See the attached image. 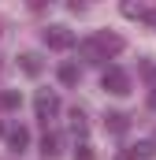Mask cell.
<instances>
[{
    "label": "cell",
    "mask_w": 156,
    "mask_h": 160,
    "mask_svg": "<svg viewBox=\"0 0 156 160\" xmlns=\"http://www.w3.org/2000/svg\"><path fill=\"white\" fill-rule=\"evenodd\" d=\"M119 52H123V38L119 34H108V30H100V34H93L89 41H82V56L93 60V63H100L108 56H119Z\"/></svg>",
    "instance_id": "1"
},
{
    "label": "cell",
    "mask_w": 156,
    "mask_h": 160,
    "mask_svg": "<svg viewBox=\"0 0 156 160\" xmlns=\"http://www.w3.org/2000/svg\"><path fill=\"white\" fill-rule=\"evenodd\" d=\"M34 112H37V119L48 127V119H56V112H60V97L48 93V89H41L37 97H34Z\"/></svg>",
    "instance_id": "2"
},
{
    "label": "cell",
    "mask_w": 156,
    "mask_h": 160,
    "mask_svg": "<svg viewBox=\"0 0 156 160\" xmlns=\"http://www.w3.org/2000/svg\"><path fill=\"white\" fill-rule=\"evenodd\" d=\"M100 86H104L108 93H115V97H126V93H130V75L119 71V67H108L104 78H100Z\"/></svg>",
    "instance_id": "3"
},
{
    "label": "cell",
    "mask_w": 156,
    "mask_h": 160,
    "mask_svg": "<svg viewBox=\"0 0 156 160\" xmlns=\"http://www.w3.org/2000/svg\"><path fill=\"white\" fill-rule=\"evenodd\" d=\"M41 38H45L48 48H71V45H75V34H71L67 26H48Z\"/></svg>",
    "instance_id": "4"
},
{
    "label": "cell",
    "mask_w": 156,
    "mask_h": 160,
    "mask_svg": "<svg viewBox=\"0 0 156 160\" xmlns=\"http://www.w3.org/2000/svg\"><path fill=\"white\" fill-rule=\"evenodd\" d=\"M4 142H7V149L22 153V149L30 145V130H26V127H19V123H11V127H4Z\"/></svg>",
    "instance_id": "5"
},
{
    "label": "cell",
    "mask_w": 156,
    "mask_h": 160,
    "mask_svg": "<svg viewBox=\"0 0 156 160\" xmlns=\"http://www.w3.org/2000/svg\"><path fill=\"white\" fill-rule=\"evenodd\" d=\"M156 149L153 142H138V145H126V153H123V160H153Z\"/></svg>",
    "instance_id": "6"
},
{
    "label": "cell",
    "mask_w": 156,
    "mask_h": 160,
    "mask_svg": "<svg viewBox=\"0 0 156 160\" xmlns=\"http://www.w3.org/2000/svg\"><path fill=\"white\" fill-rule=\"evenodd\" d=\"M19 67H22L26 75H41V56L37 52H22V56H19Z\"/></svg>",
    "instance_id": "7"
},
{
    "label": "cell",
    "mask_w": 156,
    "mask_h": 160,
    "mask_svg": "<svg viewBox=\"0 0 156 160\" xmlns=\"http://www.w3.org/2000/svg\"><path fill=\"white\" fill-rule=\"evenodd\" d=\"M104 127H108L112 134H123V130H126V116H123V112H108V116H104Z\"/></svg>",
    "instance_id": "8"
},
{
    "label": "cell",
    "mask_w": 156,
    "mask_h": 160,
    "mask_svg": "<svg viewBox=\"0 0 156 160\" xmlns=\"http://www.w3.org/2000/svg\"><path fill=\"white\" fill-rule=\"evenodd\" d=\"M41 153H45V157H56V153H60V138H56V134H45V138H41Z\"/></svg>",
    "instance_id": "9"
},
{
    "label": "cell",
    "mask_w": 156,
    "mask_h": 160,
    "mask_svg": "<svg viewBox=\"0 0 156 160\" xmlns=\"http://www.w3.org/2000/svg\"><path fill=\"white\" fill-rule=\"evenodd\" d=\"M60 82H63V86H75L78 82V67L75 63H63V67H60Z\"/></svg>",
    "instance_id": "10"
},
{
    "label": "cell",
    "mask_w": 156,
    "mask_h": 160,
    "mask_svg": "<svg viewBox=\"0 0 156 160\" xmlns=\"http://www.w3.org/2000/svg\"><path fill=\"white\" fill-rule=\"evenodd\" d=\"M123 15H130V19H149L153 11H145L141 4H123Z\"/></svg>",
    "instance_id": "11"
},
{
    "label": "cell",
    "mask_w": 156,
    "mask_h": 160,
    "mask_svg": "<svg viewBox=\"0 0 156 160\" xmlns=\"http://www.w3.org/2000/svg\"><path fill=\"white\" fill-rule=\"evenodd\" d=\"M75 160H97L93 145H89V142H78V149H75Z\"/></svg>",
    "instance_id": "12"
},
{
    "label": "cell",
    "mask_w": 156,
    "mask_h": 160,
    "mask_svg": "<svg viewBox=\"0 0 156 160\" xmlns=\"http://www.w3.org/2000/svg\"><path fill=\"white\" fill-rule=\"evenodd\" d=\"M71 130H75V134H85V116H82V112H71Z\"/></svg>",
    "instance_id": "13"
},
{
    "label": "cell",
    "mask_w": 156,
    "mask_h": 160,
    "mask_svg": "<svg viewBox=\"0 0 156 160\" xmlns=\"http://www.w3.org/2000/svg\"><path fill=\"white\" fill-rule=\"evenodd\" d=\"M0 104H4V108H15V104H19V93H4Z\"/></svg>",
    "instance_id": "14"
},
{
    "label": "cell",
    "mask_w": 156,
    "mask_h": 160,
    "mask_svg": "<svg viewBox=\"0 0 156 160\" xmlns=\"http://www.w3.org/2000/svg\"><path fill=\"white\" fill-rule=\"evenodd\" d=\"M149 104H153V108H156V93H153V97H149Z\"/></svg>",
    "instance_id": "15"
}]
</instances>
